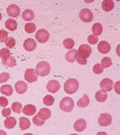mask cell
<instances>
[{"label": "cell", "instance_id": "cell-1", "mask_svg": "<svg viewBox=\"0 0 120 135\" xmlns=\"http://www.w3.org/2000/svg\"><path fill=\"white\" fill-rule=\"evenodd\" d=\"M79 83L75 79L67 80L64 84V90L68 94H72L78 90Z\"/></svg>", "mask_w": 120, "mask_h": 135}, {"label": "cell", "instance_id": "cell-2", "mask_svg": "<svg viewBox=\"0 0 120 135\" xmlns=\"http://www.w3.org/2000/svg\"><path fill=\"white\" fill-rule=\"evenodd\" d=\"M35 70L38 75L41 76H45L49 74L51 70V67L48 63L42 61L37 64Z\"/></svg>", "mask_w": 120, "mask_h": 135}, {"label": "cell", "instance_id": "cell-3", "mask_svg": "<svg viewBox=\"0 0 120 135\" xmlns=\"http://www.w3.org/2000/svg\"><path fill=\"white\" fill-rule=\"evenodd\" d=\"M74 105V101L72 98L65 97L61 100L59 106L62 111L66 112H70L72 111Z\"/></svg>", "mask_w": 120, "mask_h": 135}, {"label": "cell", "instance_id": "cell-4", "mask_svg": "<svg viewBox=\"0 0 120 135\" xmlns=\"http://www.w3.org/2000/svg\"><path fill=\"white\" fill-rule=\"evenodd\" d=\"M35 37L40 43H45L49 39V34L47 30L42 28L37 32Z\"/></svg>", "mask_w": 120, "mask_h": 135}, {"label": "cell", "instance_id": "cell-5", "mask_svg": "<svg viewBox=\"0 0 120 135\" xmlns=\"http://www.w3.org/2000/svg\"><path fill=\"white\" fill-rule=\"evenodd\" d=\"M79 18L84 22H90L93 18L92 12L88 8H84L81 11L79 14Z\"/></svg>", "mask_w": 120, "mask_h": 135}, {"label": "cell", "instance_id": "cell-6", "mask_svg": "<svg viewBox=\"0 0 120 135\" xmlns=\"http://www.w3.org/2000/svg\"><path fill=\"white\" fill-rule=\"evenodd\" d=\"M92 52V49L90 46L87 44H83L79 46L78 49V54L83 57V58L87 60V58H88Z\"/></svg>", "mask_w": 120, "mask_h": 135}, {"label": "cell", "instance_id": "cell-7", "mask_svg": "<svg viewBox=\"0 0 120 135\" xmlns=\"http://www.w3.org/2000/svg\"><path fill=\"white\" fill-rule=\"evenodd\" d=\"M112 122V117L108 113H102L98 118V123L100 126L104 127L110 125Z\"/></svg>", "mask_w": 120, "mask_h": 135}, {"label": "cell", "instance_id": "cell-8", "mask_svg": "<svg viewBox=\"0 0 120 135\" xmlns=\"http://www.w3.org/2000/svg\"><path fill=\"white\" fill-rule=\"evenodd\" d=\"M24 79L29 83H32L37 80L38 75L34 69H28L24 74Z\"/></svg>", "mask_w": 120, "mask_h": 135}, {"label": "cell", "instance_id": "cell-9", "mask_svg": "<svg viewBox=\"0 0 120 135\" xmlns=\"http://www.w3.org/2000/svg\"><path fill=\"white\" fill-rule=\"evenodd\" d=\"M7 12L8 15L13 18H16L20 14V9L16 4H13L8 6L7 8Z\"/></svg>", "mask_w": 120, "mask_h": 135}, {"label": "cell", "instance_id": "cell-10", "mask_svg": "<svg viewBox=\"0 0 120 135\" xmlns=\"http://www.w3.org/2000/svg\"><path fill=\"white\" fill-rule=\"evenodd\" d=\"M100 87L106 91H110L114 87V82L110 79H104L101 81L100 83Z\"/></svg>", "mask_w": 120, "mask_h": 135}, {"label": "cell", "instance_id": "cell-11", "mask_svg": "<svg viewBox=\"0 0 120 135\" xmlns=\"http://www.w3.org/2000/svg\"><path fill=\"white\" fill-rule=\"evenodd\" d=\"M46 88L49 92L54 93L61 88V85L58 81L56 80H51L48 82Z\"/></svg>", "mask_w": 120, "mask_h": 135}, {"label": "cell", "instance_id": "cell-12", "mask_svg": "<svg viewBox=\"0 0 120 135\" xmlns=\"http://www.w3.org/2000/svg\"><path fill=\"white\" fill-rule=\"evenodd\" d=\"M37 47L36 41L32 38H29L26 40L23 43L24 49L27 51H32L36 49Z\"/></svg>", "mask_w": 120, "mask_h": 135}, {"label": "cell", "instance_id": "cell-13", "mask_svg": "<svg viewBox=\"0 0 120 135\" xmlns=\"http://www.w3.org/2000/svg\"><path fill=\"white\" fill-rule=\"evenodd\" d=\"M15 88L16 92L20 94L24 93L28 88L27 84L24 81H19L17 82L15 84Z\"/></svg>", "mask_w": 120, "mask_h": 135}, {"label": "cell", "instance_id": "cell-14", "mask_svg": "<svg viewBox=\"0 0 120 135\" xmlns=\"http://www.w3.org/2000/svg\"><path fill=\"white\" fill-rule=\"evenodd\" d=\"M97 48L101 53L103 54H106L110 51V50H111V46L107 41H101L98 44Z\"/></svg>", "mask_w": 120, "mask_h": 135}, {"label": "cell", "instance_id": "cell-15", "mask_svg": "<svg viewBox=\"0 0 120 135\" xmlns=\"http://www.w3.org/2000/svg\"><path fill=\"white\" fill-rule=\"evenodd\" d=\"M87 128V122L83 118H81L76 121L74 124V129L76 131L82 132Z\"/></svg>", "mask_w": 120, "mask_h": 135}, {"label": "cell", "instance_id": "cell-16", "mask_svg": "<svg viewBox=\"0 0 120 135\" xmlns=\"http://www.w3.org/2000/svg\"><path fill=\"white\" fill-rule=\"evenodd\" d=\"M38 116L42 120L48 119L51 116V112L47 108H42L39 111Z\"/></svg>", "mask_w": 120, "mask_h": 135}, {"label": "cell", "instance_id": "cell-17", "mask_svg": "<svg viewBox=\"0 0 120 135\" xmlns=\"http://www.w3.org/2000/svg\"><path fill=\"white\" fill-rule=\"evenodd\" d=\"M102 9L106 12L112 11L114 8V3L112 0H104L102 3Z\"/></svg>", "mask_w": 120, "mask_h": 135}, {"label": "cell", "instance_id": "cell-18", "mask_svg": "<svg viewBox=\"0 0 120 135\" xmlns=\"http://www.w3.org/2000/svg\"><path fill=\"white\" fill-rule=\"evenodd\" d=\"M108 98V94L107 92L103 90H99L95 94V98L98 102L103 103L106 101Z\"/></svg>", "mask_w": 120, "mask_h": 135}, {"label": "cell", "instance_id": "cell-19", "mask_svg": "<svg viewBox=\"0 0 120 135\" xmlns=\"http://www.w3.org/2000/svg\"><path fill=\"white\" fill-rule=\"evenodd\" d=\"M77 50L76 49H72L71 50L68 51L65 56L66 60L69 62L73 63L75 61L77 55Z\"/></svg>", "mask_w": 120, "mask_h": 135}, {"label": "cell", "instance_id": "cell-20", "mask_svg": "<svg viewBox=\"0 0 120 135\" xmlns=\"http://www.w3.org/2000/svg\"><path fill=\"white\" fill-rule=\"evenodd\" d=\"M36 106L33 105H26L23 108V113L27 115H32L36 113Z\"/></svg>", "mask_w": 120, "mask_h": 135}, {"label": "cell", "instance_id": "cell-21", "mask_svg": "<svg viewBox=\"0 0 120 135\" xmlns=\"http://www.w3.org/2000/svg\"><path fill=\"white\" fill-rule=\"evenodd\" d=\"M31 126V123L28 118L26 117L20 118L19 126L22 130H25L28 129Z\"/></svg>", "mask_w": 120, "mask_h": 135}, {"label": "cell", "instance_id": "cell-22", "mask_svg": "<svg viewBox=\"0 0 120 135\" xmlns=\"http://www.w3.org/2000/svg\"><path fill=\"white\" fill-rule=\"evenodd\" d=\"M6 27L11 31H14L16 30L18 23L16 21L13 19H8L5 23Z\"/></svg>", "mask_w": 120, "mask_h": 135}, {"label": "cell", "instance_id": "cell-23", "mask_svg": "<svg viewBox=\"0 0 120 135\" xmlns=\"http://www.w3.org/2000/svg\"><path fill=\"white\" fill-rule=\"evenodd\" d=\"M90 103V100L88 96L85 94L83 98L79 99L77 102V106L81 108H84L88 106Z\"/></svg>", "mask_w": 120, "mask_h": 135}, {"label": "cell", "instance_id": "cell-24", "mask_svg": "<svg viewBox=\"0 0 120 135\" xmlns=\"http://www.w3.org/2000/svg\"><path fill=\"white\" fill-rule=\"evenodd\" d=\"M4 124L5 127L7 129H12L14 128V126L16 124V120L15 118L13 117H10L7 118L4 122Z\"/></svg>", "mask_w": 120, "mask_h": 135}, {"label": "cell", "instance_id": "cell-25", "mask_svg": "<svg viewBox=\"0 0 120 135\" xmlns=\"http://www.w3.org/2000/svg\"><path fill=\"white\" fill-rule=\"evenodd\" d=\"M0 91L1 93L6 96H11L13 92V89L12 87L9 84H6L2 86L0 88Z\"/></svg>", "mask_w": 120, "mask_h": 135}, {"label": "cell", "instance_id": "cell-26", "mask_svg": "<svg viewBox=\"0 0 120 135\" xmlns=\"http://www.w3.org/2000/svg\"><path fill=\"white\" fill-rule=\"evenodd\" d=\"M22 18L26 21H32L34 19V14L33 12L31 9H26L22 13Z\"/></svg>", "mask_w": 120, "mask_h": 135}, {"label": "cell", "instance_id": "cell-27", "mask_svg": "<svg viewBox=\"0 0 120 135\" xmlns=\"http://www.w3.org/2000/svg\"><path fill=\"white\" fill-rule=\"evenodd\" d=\"M92 31L93 35L95 36H100L103 32L102 25L99 23H96L94 24L92 27Z\"/></svg>", "mask_w": 120, "mask_h": 135}, {"label": "cell", "instance_id": "cell-28", "mask_svg": "<svg viewBox=\"0 0 120 135\" xmlns=\"http://www.w3.org/2000/svg\"><path fill=\"white\" fill-rule=\"evenodd\" d=\"M10 56V51L8 49L3 48L0 50V57L2 58V62H4L8 60Z\"/></svg>", "mask_w": 120, "mask_h": 135}, {"label": "cell", "instance_id": "cell-29", "mask_svg": "<svg viewBox=\"0 0 120 135\" xmlns=\"http://www.w3.org/2000/svg\"><path fill=\"white\" fill-rule=\"evenodd\" d=\"M63 45L67 49H71L74 46V41L71 38L65 39L63 41Z\"/></svg>", "mask_w": 120, "mask_h": 135}, {"label": "cell", "instance_id": "cell-30", "mask_svg": "<svg viewBox=\"0 0 120 135\" xmlns=\"http://www.w3.org/2000/svg\"><path fill=\"white\" fill-rule=\"evenodd\" d=\"M36 25L32 22L26 23L24 26V30L28 33H32L36 31Z\"/></svg>", "mask_w": 120, "mask_h": 135}, {"label": "cell", "instance_id": "cell-31", "mask_svg": "<svg viewBox=\"0 0 120 135\" xmlns=\"http://www.w3.org/2000/svg\"><path fill=\"white\" fill-rule=\"evenodd\" d=\"M2 62L3 65H6L8 67H13L16 65V61L15 59L12 56H10L8 60Z\"/></svg>", "mask_w": 120, "mask_h": 135}, {"label": "cell", "instance_id": "cell-32", "mask_svg": "<svg viewBox=\"0 0 120 135\" xmlns=\"http://www.w3.org/2000/svg\"><path fill=\"white\" fill-rule=\"evenodd\" d=\"M22 106L21 103L19 102H15L12 105V110L17 113H20L22 111Z\"/></svg>", "mask_w": 120, "mask_h": 135}, {"label": "cell", "instance_id": "cell-33", "mask_svg": "<svg viewBox=\"0 0 120 135\" xmlns=\"http://www.w3.org/2000/svg\"><path fill=\"white\" fill-rule=\"evenodd\" d=\"M113 64L112 61H111V59L109 57H104L102 59V60L101 61V65L102 66L105 68H108L111 65Z\"/></svg>", "mask_w": 120, "mask_h": 135}, {"label": "cell", "instance_id": "cell-34", "mask_svg": "<svg viewBox=\"0 0 120 135\" xmlns=\"http://www.w3.org/2000/svg\"><path fill=\"white\" fill-rule=\"evenodd\" d=\"M43 101L44 104L46 106H51L53 104L54 102V99L52 95H47L44 97Z\"/></svg>", "mask_w": 120, "mask_h": 135}, {"label": "cell", "instance_id": "cell-35", "mask_svg": "<svg viewBox=\"0 0 120 135\" xmlns=\"http://www.w3.org/2000/svg\"><path fill=\"white\" fill-rule=\"evenodd\" d=\"M5 44L7 47L10 49L13 48L16 44V41L13 37H9L5 41Z\"/></svg>", "mask_w": 120, "mask_h": 135}, {"label": "cell", "instance_id": "cell-36", "mask_svg": "<svg viewBox=\"0 0 120 135\" xmlns=\"http://www.w3.org/2000/svg\"><path fill=\"white\" fill-rule=\"evenodd\" d=\"M103 67L102 66L101 64H96L93 67V71L96 74H100L103 71Z\"/></svg>", "mask_w": 120, "mask_h": 135}, {"label": "cell", "instance_id": "cell-37", "mask_svg": "<svg viewBox=\"0 0 120 135\" xmlns=\"http://www.w3.org/2000/svg\"><path fill=\"white\" fill-rule=\"evenodd\" d=\"M33 122L34 125L37 126H41L43 125L45 123V120H41L40 118L38 116L37 114L36 115L34 116L33 118Z\"/></svg>", "mask_w": 120, "mask_h": 135}, {"label": "cell", "instance_id": "cell-38", "mask_svg": "<svg viewBox=\"0 0 120 135\" xmlns=\"http://www.w3.org/2000/svg\"><path fill=\"white\" fill-rule=\"evenodd\" d=\"M10 79V75L7 73H3L0 74V83L7 82Z\"/></svg>", "mask_w": 120, "mask_h": 135}, {"label": "cell", "instance_id": "cell-39", "mask_svg": "<svg viewBox=\"0 0 120 135\" xmlns=\"http://www.w3.org/2000/svg\"><path fill=\"white\" fill-rule=\"evenodd\" d=\"M88 41L89 43L91 44L95 45L97 43V42L98 41V38L95 35H90L88 37Z\"/></svg>", "mask_w": 120, "mask_h": 135}, {"label": "cell", "instance_id": "cell-40", "mask_svg": "<svg viewBox=\"0 0 120 135\" xmlns=\"http://www.w3.org/2000/svg\"><path fill=\"white\" fill-rule=\"evenodd\" d=\"M8 38V32L4 30H0V43L5 41Z\"/></svg>", "mask_w": 120, "mask_h": 135}, {"label": "cell", "instance_id": "cell-41", "mask_svg": "<svg viewBox=\"0 0 120 135\" xmlns=\"http://www.w3.org/2000/svg\"><path fill=\"white\" fill-rule=\"evenodd\" d=\"M76 59H77V62H78L79 64H80L81 65H85L87 63V60H85V59H84V58H83L81 56H80L78 54V53H77V55Z\"/></svg>", "mask_w": 120, "mask_h": 135}, {"label": "cell", "instance_id": "cell-42", "mask_svg": "<svg viewBox=\"0 0 120 135\" xmlns=\"http://www.w3.org/2000/svg\"><path fill=\"white\" fill-rule=\"evenodd\" d=\"M11 114V109L10 108H3L2 111V114L4 117H9Z\"/></svg>", "mask_w": 120, "mask_h": 135}, {"label": "cell", "instance_id": "cell-43", "mask_svg": "<svg viewBox=\"0 0 120 135\" xmlns=\"http://www.w3.org/2000/svg\"><path fill=\"white\" fill-rule=\"evenodd\" d=\"M8 104V101L6 98L3 97H0V106L4 107L7 106Z\"/></svg>", "mask_w": 120, "mask_h": 135}, {"label": "cell", "instance_id": "cell-44", "mask_svg": "<svg viewBox=\"0 0 120 135\" xmlns=\"http://www.w3.org/2000/svg\"><path fill=\"white\" fill-rule=\"evenodd\" d=\"M120 83L119 81L116 82L115 84V87H114V89H115V91L118 94H120V92H119V84L120 83Z\"/></svg>", "mask_w": 120, "mask_h": 135}, {"label": "cell", "instance_id": "cell-45", "mask_svg": "<svg viewBox=\"0 0 120 135\" xmlns=\"http://www.w3.org/2000/svg\"><path fill=\"white\" fill-rule=\"evenodd\" d=\"M96 135H108V134L105 132H98Z\"/></svg>", "mask_w": 120, "mask_h": 135}, {"label": "cell", "instance_id": "cell-46", "mask_svg": "<svg viewBox=\"0 0 120 135\" xmlns=\"http://www.w3.org/2000/svg\"><path fill=\"white\" fill-rule=\"evenodd\" d=\"M0 135H7V133L3 130H0Z\"/></svg>", "mask_w": 120, "mask_h": 135}, {"label": "cell", "instance_id": "cell-47", "mask_svg": "<svg viewBox=\"0 0 120 135\" xmlns=\"http://www.w3.org/2000/svg\"><path fill=\"white\" fill-rule=\"evenodd\" d=\"M23 135H33V134H31V133H25V134H24Z\"/></svg>", "mask_w": 120, "mask_h": 135}, {"label": "cell", "instance_id": "cell-48", "mask_svg": "<svg viewBox=\"0 0 120 135\" xmlns=\"http://www.w3.org/2000/svg\"><path fill=\"white\" fill-rule=\"evenodd\" d=\"M1 19H2V14L1 13H0V21L1 20Z\"/></svg>", "mask_w": 120, "mask_h": 135}, {"label": "cell", "instance_id": "cell-49", "mask_svg": "<svg viewBox=\"0 0 120 135\" xmlns=\"http://www.w3.org/2000/svg\"><path fill=\"white\" fill-rule=\"evenodd\" d=\"M70 135H78L77 134H76V133H73V134H71Z\"/></svg>", "mask_w": 120, "mask_h": 135}]
</instances>
